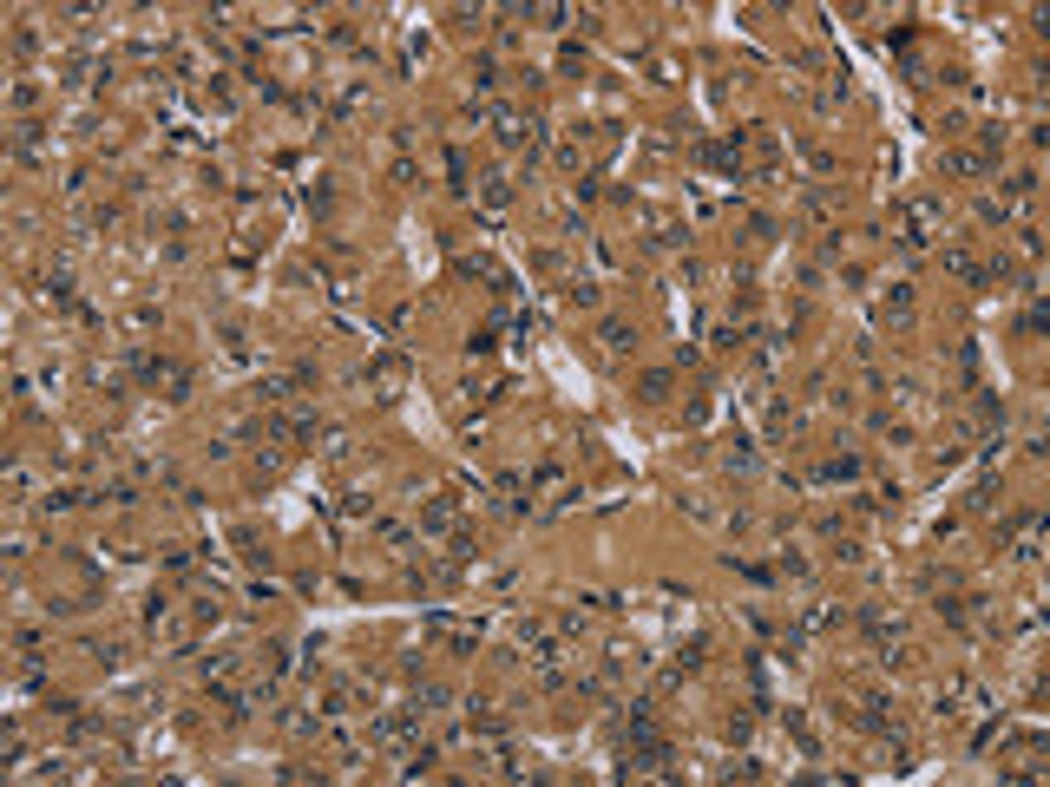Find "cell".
Instances as JSON below:
<instances>
[{"mask_svg": "<svg viewBox=\"0 0 1050 787\" xmlns=\"http://www.w3.org/2000/svg\"><path fill=\"white\" fill-rule=\"evenodd\" d=\"M125 374L138 381L145 394H158V388H164V400H191V367H185V361H171V355H152V348H131Z\"/></svg>", "mask_w": 1050, "mask_h": 787, "instance_id": "cell-1", "label": "cell"}, {"mask_svg": "<svg viewBox=\"0 0 1050 787\" xmlns=\"http://www.w3.org/2000/svg\"><path fill=\"white\" fill-rule=\"evenodd\" d=\"M932 230H939V197H906V204L893 210V237L906 249H926Z\"/></svg>", "mask_w": 1050, "mask_h": 787, "instance_id": "cell-2", "label": "cell"}, {"mask_svg": "<svg viewBox=\"0 0 1050 787\" xmlns=\"http://www.w3.org/2000/svg\"><path fill=\"white\" fill-rule=\"evenodd\" d=\"M407 374H414V367H407V355H375L368 367H361V388H368L375 400H394V394L407 388Z\"/></svg>", "mask_w": 1050, "mask_h": 787, "instance_id": "cell-3", "label": "cell"}, {"mask_svg": "<svg viewBox=\"0 0 1050 787\" xmlns=\"http://www.w3.org/2000/svg\"><path fill=\"white\" fill-rule=\"evenodd\" d=\"M493 125H499V145H506V152H532V145H539V131H545L532 112H499Z\"/></svg>", "mask_w": 1050, "mask_h": 787, "instance_id": "cell-4", "label": "cell"}, {"mask_svg": "<svg viewBox=\"0 0 1050 787\" xmlns=\"http://www.w3.org/2000/svg\"><path fill=\"white\" fill-rule=\"evenodd\" d=\"M801 216H808V224L827 237V230H841V197H834V191H821V184H808V191H801Z\"/></svg>", "mask_w": 1050, "mask_h": 787, "instance_id": "cell-5", "label": "cell"}, {"mask_svg": "<svg viewBox=\"0 0 1050 787\" xmlns=\"http://www.w3.org/2000/svg\"><path fill=\"white\" fill-rule=\"evenodd\" d=\"M597 348H604V355L618 361V355H630V348H637V328L618 322V315H604V322H597Z\"/></svg>", "mask_w": 1050, "mask_h": 787, "instance_id": "cell-6", "label": "cell"}, {"mask_svg": "<svg viewBox=\"0 0 1050 787\" xmlns=\"http://www.w3.org/2000/svg\"><path fill=\"white\" fill-rule=\"evenodd\" d=\"M454 525H460V499H454V492L427 499V512H421V531H446V539H454Z\"/></svg>", "mask_w": 1050, "mask_h": 787, "instance_id": "cell-7", "label": "cell"}, {"mask_svg": "<svg viewBox=\"0 0 1050 787\" xmlns=\"http://www.w3.org/2000/svg\"><path fill=\"white\" fill-rule=\"evenodd\" d=\"M670 394H676V374H670V367H650V374L637 381V400H643V407H663Z\"/></svg>", "mask_w": 1050, "mask_h": 787, "instance_id": "cell-8", "label": "cell"}, {"mask_svg": "<svg viewBox=\"0 0 1050 787\" xmlns=\"http://www.w3.org/2000/svg\"><path fill=\"white\" fill-rule=\"evenodd\" d=\"M479 204H486V210H506V204H512V177H506V171L479 177Z\"/></svg>", "mask_w": 1050, "mask_h": 787, "instance_id": "cell-9", "label": "cell"}, {"mask_svg": "<svg viewBox=\"0 0 1050 787\" xmlns=\"http://www.w3.org/2000/svg\"><path fill=\"white\" fill-rule=\"evenodd\" d=\"M880 315H887V322H912V289L906 282H893V289L880 295Z\"/></svg>", "mask_w": 1050, "mask_h": 787, "instance_id": "cell-10", "label": "cell"}, {"mask_svg": "<svg viewBox=\"0 0 1050 787\" xmlns=\"http://www.w3.org/2000/svg\"><path fill=\"white\" fill-rule=\"evenodd\" d=\"M466 728L473 735H506V715H499L493 702H473V709H466Z\"/></svg>", "mask_w": 1050, "mask_h": 787, "instance_id": "cell-11", "label": "cell"}, {"mask_svg": "<svg viewBox=\"0 0 1050 787\" xmlns=\"http://www.w3.org/2000/svg\"><path fill=\"white\" fill-rule=\"evenodd\" d=\"M945 171H952V177H985L991 158L985 152H945Z\"/></svg>", "mask_w": 1050, "mask_h": 787, "instance_id": "cell-12", "label": "cell"}, {"mask_svg": "<svg viewBox=\"0 0 1050 787\" xmlns=\"http://www.w3.org/2000/svg\"><path fill=\"white\" fill-rule=\"evenodd\" d=\"M814 479H827V485H847V479H860V460H854V453H841V460H821V466H814Z\"/></svg>", "mask_w": 1050, "mask_h": 787, "instance_id": "cell-13", "label": "cell"}, {"mask_svg": "<svg viewBox=\"0 0 1050 787\" xmlns=\"http://www.w3.org/2000/svg\"><path fill=\"white\" fill-rule=\"evenodd\" d=\"M79 506H92L86 485H59V492H46V512H79Z\"/></svg>", "mask_w": 1050, "mask_h": 787, "instance_id": "cell-14", "label": "cell"}, {"mask_svg": "<svg viewBox=\"0 0 1050 787\" xmlns=\"http://www.w3.org/2000/svg\"><path fill=\"white\" fill-rule=\"evenodd\" d=\"M597 295H604V289H597V282H585V276L564 282V303H572V309H597Z\"/></svg>", "mask_w": 1050, "mask_h": 787, "instance_id": "cell-15", "label": "cell"}, {"mask_svg": "<svg viewBox=\"0 0 1050 787\" xmlns=\"http://www.w3.org/2000/svg\"><path fill=\"white\" fill-rule=\"evenodd\" d=\"M945 270L972 282V276H978V256H972V249H965V243H945Z\"/></svg>", "mask_w": 1050, "mask_h": 787, "instance_id": "cell-16", "label": "cell"}, {"mask_svg": "<svg viewBox=\"0 0 1050 787\" xmlns=\"http://www.w3.org/2000/svg\"><path fill=\"white\" fill-rule=\"evenodd\" d=\"M650 243H657V249H676V243H683L676 216H657V224H650Z\"/></svg>", "mask_w": 1050, "mask_h": 787, "instance_id": "cell-17", "label": "cell"}, {"mask_svg": "<svg viewBox=\"0 0 1050 787\" xmlns=\"http://www.w3.org/2000/svg\"><path fill=\"white\" fill-rule=\"evenodd\" d=\"M493 86H499V66L479 53V59H473V92H493Z\"/></svg>", "mask_w": 1050, "mask_h": 787, "instance_id": "cell-18", "label": "cell"}, {"mask_svg": "<svg viewBox=\"0 0 1050 787\" xmlns=\"http://www.w3.org/2000/svg\"><path fill=\"white\" fill-rule=\"evenodd\" d=\"M998 499H1005V492H998V479H978V492H972V512H991Z\"/></svg>", "mask_w": 1050, "mask_h": 787, "instance_id": "cell-19", "label": "cell"}, {"mask_svg": "<svg viewBox=\"0 0 1050 787\" xmlns=\"http://www.w3.org/2000/svg\"><path fill=\"white\" fill-rule=\"evenodd\" d=\"M13 152H20V158H40V125H20V138H13Z\"/></svg>", "mask_w": 1050, "mask_h": 787, "instance_id": "cell-20", "label": "cell"}, {"mask_svg": "<svg viewBox=\"0 0 1050 787\" xmlns=\"http://www.w3.org/2000/svg\"><path fill=\"white\" fill-rule=\"evenodd\" d=\"M703 649H709V643H703V636H690V643H683V649H676V669H696V663H703Z\"/></svg>", "mask_w": 1050, "mask_h": 787, "instance_id": "cell-21", "label": "cell"}, {"mask_svg": "<svg viewBox=\"0 0 1050 787\" xmlns=\"http://www.w3.org/2000/svg\"><path fill=\"white\" fill-rule=\"evenodd\" d=\"M164 571H178V578H191V571H197V558H191V551H164Z\"/></svg>", "mask_w": 1050, "mask_h": 787, "instance_id": "cell-22", "label": "cell"}, {"mask_svg": "<svg viewBox=\"0 0 1050 787\" xmlns=\"http://www.w3.org/2000/svg\"><path fill=\"white\" fill-rule=\"evenodd\" d=\"M801 158H808V164H814V171H821V177L834 171V158H827V145H801Z\"/></svg>", "mask_w": 1050, "mask_h": 787, "instance_id": "cell-23", "label": "cell"}, {"mask_svg": "<svg viewBox=\"0 0 1050 787\" xmlns=\"http://www.w3.org/2000/svg\"><path fill=\"white\" fill-rule=\"evenodd\" d=\"M558 73H585V46H564V53H558Z\"/></svg>", "mask_w": 1050, "mask_h": 787, "instance_id": "cell-24", "label": "cell"}, {"mask_svg": "<svg viewBox=\"0 0 1050 787\" xmlns=\"http://www.w3.org/2000/svg\"><path fill=\"white\" fill-rule=\"evenodd\" d=\"M328 204H336V191H328V184H315V191H309V210H315V216H328Z\"/></svg>", "mask_w": 1050, "mask_h": 787, "instance_id": "cell-25", "label": "cell"}, {"mask_svg": "<svg viewBox=\"0 0 1050 787\" xmlns=\"http://www.w3.org/2000/svg\"><path fill=\"white\" fill-rule=\"evenodd\" d=\"M414 177H421V164H414V158L401 152V158H394V184H414Z\"/></svg>", "mask_w": 1050, "mask_h": 787, "instance_id": "cell-26", "label": "cell"}, {"mask_svg": "<svg viewBox=\"0 0 1050 787\" xmlns=\"http://www.w3.org/2000/svg\"><path fill=\"white\" fill-rule=\"evenodd\" d=\"M1018 328H1024V334H1038V328H1044V303H1030V309L1018 315Z\"/></svg>", "mask_w": 1050, "mask_h": 787, "instance_id": "cell-27", "label": "cell"}]
</instances>
